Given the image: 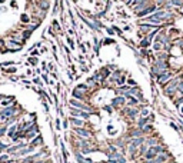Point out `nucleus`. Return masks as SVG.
<instances>
[{"label":"nucleus","mask_w":183,"mask_h":163,"mask_svg":"<svg viewBox=\"0 0 183 163\" xmlns=\"http://www.w3.org/2000/svg\"><path fill=\"white\" fill-rule=\"evenodd\" d=\"M182 80V76H174L169 83L164 85V95L169 96V97H173L174 93H177V85L179 82Z\"/></svg>","instance_id":"1"},{"label":"nucleus","mask_w":183,"mask_h":163,"mask_svg":"<svg viewBox=\"0 0 183 163\" xmlns=\"http://www.w3.org/2000/svg\"><path fill=\"white\" fill-rule=\"evenodd\" d=\"M163 152H166V147H164V146H162V144L152 146V147H149V149H147V152L145 153L143 159H145V162L153 160V159H154L157 154H160V153H163Z\"/></svg>","instance_id":"2"},{"label":"nucleus","mask_w":183,"mask_h":163,"mask_svg":"<svg viewBox=\"0 0 183 163\" xmlns=\"http://www.w3.org/2000/svg\"><path fill=\"white\" fill-rule=\"evenodd\" d=\"M166 70H169V63L167 62H164V60H156V62H153V66H152V73L153 74L159 76V74H162Z\"/></svg>","instance_id":"3"},{"label":"nucleus","mask_w":183,"mask_h":163,"mask_svg":"<svg viewBox=\"0 0 183 163\" xmlns=\"http://www.w3.org/2000/svg\"><path fill=\"white\" fill-rule=\"evenodd\" d=\"M173 77H174V72H172V70L169 69V70H166V72H163L162 74H159L156 80H157V83H159V85H162V86H164L166 83H169V82H170V80H172Z\"/></svg>","instance_id":"4"},{"label":"nucleus","mask_w":183,"mask_h":163,"mask_svg":"<svg viewBox=\"0 0 183 163\" xmlns=\"http://www.w3.org/2000/svg\"><path fill=\"white\" fill-rule=\"evenodd\" d=\"M170 159H172V156L167 152H163V153L157 154L153 160H149V162H145V163H169Z\"/></svg>","instance_id":"5"},{"label":"nucleus","mask_w":183,"mask_h":163,"mask_svg":"<svg viewBox=\"0 0 183 163\" xmlns=\"http://www.w3.org/2000/svg\"><path fill=\"white\" fill-rule=\"evenodd\" d=\"M70 106H72V107H74V109H79V110L87 112V113H90V112H93V110H91V107L86 106L84 103H80V102H79L77 99H70Z\"/></svg>","instance_id":"6"},{"label":"nucleus","mask_w":183,"mask_h":163,"mask_svg":"<svg viewBox=\"0 0 183 163\" xmlns=\"http://www.w3.org/2000/svg\"><path fill=\"white\" fill-rule=\"evenodd\" d=\"M70 116L72 117H79V119H89L90 117V113L83 112V110H79V109H74V107H70Z\"/></svg>","instance_id":"7"},{"label":"nucleus","mask_w":183,"mask_h":163,"mask_svg":"<svg viewBox=\"0 0 183 163\" xmlns=\"http://www.w3.org/2000/svg\"><path fill=\"white\" fill-rule=\"evenodd\" d=\"M156 10H157V6H156V5H152V6H147V7H145L143 10H140V12L137 13V16H139V17H147V15H153Z\"/></svg>","instance_id":"8"},{"label":"nucleus","mask_w":183,"mask_h":163,"mask_svg":"<svg viewBox=\"0 0 183 163\" xmlns=\"http://www.w3.org/2000/svg\"><path fill=\"white\" fill-rule=\"evenodd\" d=\"M74 133H76L79 137H82V139H89V137H91V132L87 130V129H84V127H74Z\"/></svg>","instance_id":"9"},{"label":"nucleus","mask_w":183,"mask_h":163,"mask_svg":"<svg viewBox=\"0 0 183 163\" xmlns=\"http://www.w3.org/2000/svg\"><path fill=\"white\" fill-rule=\"evenodd\" d=\"M139 112H140V110H139L137 107H129V106H127V107L125 109V115H126L129 119H132V120H135V119L139 116Z\"/></svg>","instance_id":"10"},{"label":"nucleus","mask_w":183,"mask_h":163,"mask_svg":"<svg viewBox=\"0 0 183 163\" xmlns=\"http://www.w3.org/2000/svg\"><path fill=\"white\" fill-rule=\"evenodd\" d=\"M145 140H146V137H145V136H142V137H133V139H129L127 144L135 146V147H137V149H139V147L145 143Z\"/></svg>","instance_id":"11"},{"label":"nucleus","mask_w":183,"mask_h":163,"mask_svg":"<svg viewBox=\"0 0 183 163\" xmlns=\"http://www.w3.org/2000/svg\"><path fill=\"white\" fill-rule=\"evenodd\" d=\"M34 150H36V147H34V146L27 144L26 147H23L22 150H19V152H17L15 156H29V154H30V153H33Z\"/></svg>","instance_id":"12"},{"label":"nucleus","mask_w":183,"mask_h":163,"mask_svg":"<svg viewBox=\"0 0 183 163\" xmlns=\"http://www.w3.org/2000/svg\"><path fill=\"white\" fill-rule=\"evenodd\" d=\"M139 29H140V32H143V33H150L152 30L156 29V26H153V25H150V23H140V25H139Z\"/></svg>","instance_id":"13"},{"label":"nucleus","mask_w":183,"mask_h":163,"mask_svg":"<svg viewBox=\"0 0 183 163\" xmlns=\"http://www.w3.org/2000/svg\"><path fill=\"white\" fill-rule=\"evenodd\" d=\"M126 103V97L125 96H117L112 100V106L113 107H119V106H123Z\"/></svg>","instance_id":"14"},{"label":"nucleus","mask_w":183,"mask_h":163,"mask_svg":"<svg viewBox=\"0 0 183 163\" xmlns=\"http://www.w3.org/2000/svg\"><path fill=\"white\" fill-rule=\"evenodd\" d=\"M76 160H77L79 163H95L90 157H84L80 152H76Z\"/></svg>","instance_id":"15"},{"label":"nucleus","mask_w":183,"mask_h":163,"mask_svg":"<svg viewBox=\"0 0 183 163\" xmlns=\"http://www.w3.org/2000/svg\"><path fill=\"white\" fill-rule=\"evenodd\" d=\"M127 136H129V139H133V137H142V136H145V133L142 132V129H139V127H136V129H133V130H130Z\"/></svg>","instance_id":"16"},{"label":"nucleus","mask_w":183,"mask_h":163,"mask_svg":"<svg viewBox=\"0 0 183 163\" xmlns=\"http://www.w3.org/2000/svg\"><path fill=\"white\" fill-rule=\"evenodd\" d=\"M147 6H149V0H139V3L135 6V12L139 13L140 10H143V9L147 7Z\"/></svg>","instance_id":"17"},{"label":"nucleus","mask_w":183,"mask_h":163,"mask_svg":"<svg viewBox=\"0 0 183 163\" xmlns=\"http://www.w3.org/2000/svg\"><path fill=\"white\" fill-rule=\"evenodd\" d=\"M70 123L74 127H83L84 126V120L83 119H79V117H70Z\"/></svg>","instance_id":"18"},{"label":"nucleus","mask_w":183,"mask_h":163,"mask_svg":"<svg viewBox=\"0 0 183 163\" xmlns=\"http://www.w3.org/2000/svg\"><path fill=\"white\" fill-rule=\"evenodd\" d=\"M42 143H43V137H42L40 135H37L36 137H33V139L30 140V143H29V144H30V146H34V147H37V146H40Z\"/></svg>","instance_id":"19"},{"label":"nucleus","mask_w":183,"mask_h":163,"mask_svg":"<svg viewBox=\"0 0 183 163\" xmlns=\"http://www.w3.org/2000/svg\"><path fill=\"white\" fill-rule=\"evenodd\" d=\"M145 143H146L149 147H152V146H156V144H159V139H157V137H154V136H150V137H146Z\"/></svg>","instance_id":"20"},{"label":"nucleus","mask_w":183,"mask_h":163,"mask_svg":"<svg viewBox=\"0 0 183 163\" xmlns=\"http://www.w3.org/2000/svg\"><path fill=\"white\" fill-rule=\"evenodd\" d=\"M152 120H150V117H140L139 120H137V127L139 129H143L147 123H150Z\"/></svg>","instance_id":"21"},{"label":"nucleus","mask_w":183,"mask_h":163,"mask_svg":"<svg viewBox=\"0 0 183 163\" xmlns=\"http://www.w3.org/2000/svg\"><path fill=\"white\" fill-rule=\"evenodd\" d=\"M17 129H19V126H17V125H13V126H12L10 129H7V133H6V135H7V136H9V137L12 139V137H13V136L16 135Z\"/></svg>","instance_id":"22"},{"label":"nucleus","mask_w":183,"mask_h":163,"mask_svg":"<svg viewBox=\"0 0 183 163\" xmlns=\"http://www.w3.org/2000/svg\"><path fill=\"white\" fill-rule=\"evenodd\" d=\"M169 3L173 6V7H183V0H169Z\"/></svg>","instance_id":"23"},{"label":"nucleus","mask_w":183,"mask_h":163,"mask_svg":"<svg viewBox=\"0 0 183 163\" xmlns=\"http://www.w3.org/2000/svg\"><path fill=\"white\" fill-rule=\"evenodd\" d=\"M147 149H149V146L146 144V143H143L140 147H139V150H137V153H139V156H145V153L147 152Z\"/></svg>","instance_id":"24"},{"label":"nucleus","mask_w":183,"mask_h":163,"mask_svg":"<svg viewBox=\"0 0 183 163\" xmlns=\"http://www.w3.org/2000/svg\"><path fill=\"white\" fill-rule=\"evenodd\" d=\"M139 115H140V117H149V116H150V110H149L147 107H143V109L139 112Z\"/></svg>","instance_id":"25"},{"label":"nucleus","mask_w":183,"mask_h":163,"mask_svg":"<svg viewBox=\"0 0 183 163\" xmlns=\"http://www.w3.org/2000/svg\"><path fill=\"white\" fill-rule=\"evenodd\" d=\"M150 43H152V40H149L147 37H145L142 42H140V47H143V49H146V47H149L150 46Z\"/></svg>","instance_id":"26"},{"label":"nucleus","mask_w":183,"mask_h":163,"mask_svg":"<svg viewBox=\"0 0 183 163\" xmlns=\"http://www.w3.org/2000/svg\"><path fill=\"white\" fill-rule=\"evenodd\" d=\"M167 59H169V53H167V52H162V53H159V56H157V60H164V62H167Z\"/></svg>","instance_id":"27"},{"label":"nucleus","mask_w":183,"mask_h":163,"mask_svg":"<svg viewBox=\"0 0 183 163\" xmlns=\"http://www.w3.org/2000/svg\"><path fill=\"white\" fill-rule=\"evenodd\" d=\"M142 132H143V133H150V132H153V126H152L150 123H147V125L142 129Z\"/></svg>","instance_id":"28"},{"label":"nucleus","mask_w":183,"mask_h":163,"mask_svg":"<svg viewBox=\"0 0 183 163\" xmlns=\"http://www.w3.org/2000/svg\"><path fill=\"white\" fill-rule=\"evenodd\" d=\"M9 160H10V159H9V154H7V153L0 156V163H7Z\"/></svg>","instance_id":"29"},{"label":"nucleus","mask_w":183,"mask_h":163,"mask_svg":"<svg viewBox=\"0 0 183 163\" xmlns=\"http://www.w3.org/2000/svg\"><path fill=\"white\" fill-rule=\"evenodd\" d=\"M116 82H117V85H119V86H123V85L126 83V77H123V76H120V77H119V79H117Z\"/></svg>","instance_id":"30"},{"label":"nucleus","mask_w":183,"mask_h":163,"mask_svg":"<svg viewBox=\"0 0 183 163\" xmlns=\"http://www.w3.org/2000/svg\"><path fill=\"white\" fill-rule=\"evenodd\" d=\"M73 96H74V99H80V100H83V95H82V93H79L77 90H74V92H73Z\"/></svg>","instance_id":"31"},{"label":"nucleus","mask_w":183,"mask_h":163,"mask_svg":"<svg viewBox=\"0 0 183 163\" xmlns=\"http://www.w3.org/2000/svg\"><path fill=\"white\" fill-rule=\"evenodd\" d=\"M7 133V126H3V127H0V137L5 136Z\"/></svg>","instance_id":"32"},{"label":"nucleus","mask_w":183,"mask_h":163,"mask_svg":"<svg viewBox=\"0 0 183 163\" xmlns=\"http://www.w3.org/2000/svg\"><path fill=\"white\" fill-rule=\"evenodd\" d=\"M10 102H12V97H7V99H6V100H3V102H2V105H3V106H6V107H7V106H9V105H10Z\"/></svg>","instance_id":"33"},{"label":"nucleus","mask_w":183,"mask_h":163,"mask_svg":"<svg viewBox=\"0 0 183 163\" xmlns=\"http://www.w3.org/2000/svg\"><path fill=\"white\" fill-rule=\"evenodd\" d=\"M170 127H172V129H174V130H176V132H179V130H180V127H179V126H177V125H176V123H173V122H172V123H170Z\"/></svg>","instance_id":"34"},{"label":"nucleus","mask_w":183,"mask_h":163,"mask_svg":"<svg viewBox=\"0 0 183 163\" xmlns=\"http://www.w3.org/2000/svg\"><path fill=\"white\" fill-rule=\"evenodd\" d=\"M162 5H166V0H157V2H156V6H157V7L162 6Z\"/></svg>","instance_id":"35"},{"label":"nucleus","mask_w":183,"mask_h":163,"mask_svg":"<svg viewBox=\"0 0 183 163\" xmlns=\"http://www.w3.org/2000/svg\"><path fill=\"white\" fill-rule=\"evenodd\" d=\"M22 20H23L25 23H27V20H29V17H27L26 15H23V16H22Z\"/></svg>","instance_id":"36"},{"label":"nucleus","mask_w":183,"mask_h":163,"mask_svg":"<svg viewBox=\"0 0 183 163\" xmlns=\"http://www.w3.org/2000/svg\"><path fill=\"white\" fill-rule=\"evenodd\" d=\"M56 127H57V130L60 129V120L59 119H56Z\"/></svg>","instance_id":"37"},{"label":"nucleus","mask_w":183,"mask_h":163,"mask_svg":"<svg viewBox=\"0 0 183 163\" xmlns=\"http://www.w3.org/2000/svg\"><path fill=\"white\" fill-rule=\"evenodd\" d=\"M0 2H5V0H0Z\"/></svg>","instance_id":"38"}]
</instances>
